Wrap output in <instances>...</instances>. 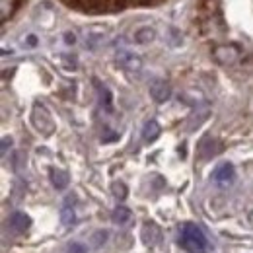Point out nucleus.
Segmentation results:
<instances>
[{"label":"nucleus","mask_w":253,"mask_h":253,"mask_svg":"<svg viewBox=\"0 0 253 253\" xmlns=\"http://www.w3.org/2000/svg\"><path fill=\"white\" fill-rule=\"evenodd\" d=\"M111 189L115 193V197H119V199H125L126 197V187H125V183H121V181H115Z\"/></svg>","instance_id":"15"},{"label":"nucleus","mask_w":253,"mask_h":253,"mask_svg":"<svg viewBox=\"0 0 253 253\" xmlns=\"http://www.w3.org/2000/svg\"><path fill=\"white\" fill-rule=\"evenodd\" d=\"M64 39H66V43H68V45H72V43L76 41V37H74V33H66V35H64Z\"/></svg>","instance_id":"17"},{"label":"nucleus","mask_w":253,"mask_h":253,"mask_svg":"<svg viewBox=\"0 0 253 253\" xmlns=\"http://www.w3.org/2000/svg\"><path fill=\"white\" fill-rule=\"evenodd\" d=\"M234 177H236V171H234V168H232L230 164H224V166H220V168L214 171V179H216L218 183H232Z\"/></svg>","instance_id":"7"},{"label":"nucleus","mask_w":253,"mask_h":253,"mask_svg":"<svg viewBox=\"0 0 253 253\" xmlns=\"http://www.w3.org/2000/svg\"><path fill=\"white\" fill-rule=\"evenodd\" d=\"M30 216L26 214V212H22V211H18V212H14L12 216H10V226L16 230V232H26L28 228H30Z\"/></svg>","instance_id":"6"},{"label":"nucleus","mask_w":253,"mask_h":253,"mask_svg":"<svg viewBox=\"0 0 253 253\" xmlns=\"http://www.w3.org/2000/svg\"><path fill=\"white\" fill-rule=\"evenodd\" d=\"M32 121H33V125H35V128L41 130L43 134H51V132L55 130V123H53L51 115H49L47 109L41 107V105H35V107H33Z\"/></svg>","instance_id":"2"},{"label":"nucleus","mask_w":253,"mask_h":253,"mask_svg":"<svg viewBox=\"0 0 253 253\" xmlns=\"http://www.w3.org/2000/svg\"><path fill=\"white\" fill-rule=\"evenodd\" d=\"M61 218H63L64 224H72V222L76 220V216H74V211H72L70 207H64L63 212H61Z\"/></svg>","instance_id":"14"},{"label":"nucleus","mask_w":253,"mask_h":253,"mask_svg":"<svg viewBox=\"0 0 253 253\" xmlns=\"http://www.w3.org/2000/svg\"><path fill=\"white\" fill-rule=\"evenodd\" d=\"M128 218H130V211L126 207H117L113 211V222L115 224H125Z\"/></svg>","instance_id":"11"},{"label":"nucleus","mask_w":253,"mask_h":253,"mask_svg":"<svg viewBox=\"0 0 253 253\" xmlns=\"http://www.w3.org/2000/svg\"><path fill=\"white\" fill-rule=\"evenodd\" d=\"M28 43H30V45H35V43H37V39H35V35H30V37H28Z\"/></svg>","instance_id":"19"},{"label":"nucleus","mask_w":253,"mask_h":253,"mask_svg":"<svg viewBox=\"0 0 253 253\" xmlns=\"http://www.w3.org/2000/svg\"><path fill=\"white\" fill-rule=\"evenodd\" d=\"M8 144H12V140H8V138H4V140H2V152H6V148H8Z\"/></svg>","instance_id":"18"},{"label":"nucleus","mask_w":253,"mask_h":253,"mask_svg":"<svg viewBox=\"0 0 253 253\" xmlns=\"http://www.w3.org/2000/svg\"><path fill=\"white\" fill-rule=\"evenodd\" d=\"M160 136V125L152 119V121H148L144 128H142V138L146 140V142H152V140H156Z\"/></svg>","instance_id":"8"},{"label":"nucleus","mask_w":253,"mask_h":253,"mask_svg":"<svg viewBox=\"0 0 253 253\" xmlns=\"http://www.w3.org/2000/svg\"><path fill=\"white\" fill-rule=\"evenodd\" d=\"M154 30L152 28H140L138 32L134 33V41L136 43H148V41H152L154 39Z\"/></svg>","instance_id":"10"},{"label":"nucleus","mask_w":253,"mask_h":253,"mask_svg":"<svg viewBox=\"0 0 253 253\" xmlns=\"http://www.w3.org/2000/svg\"><path fill=\"white\" fill-rule=\"evenodd\" d=\"M119 63L126 66V68H140V59H136L134 55H128V53H123L121 57H119Z\"/></svg>","instance_id":"12"},{"label":"nucleus","mask_w":253,"mask_h":253,"mask_svg":"<svg viewBox=\"0 0 253 253\" xmlns=\"http://www.w3.org/2000/svg\"><path fill=\"white\" fill-rule=\"evenodd\" d=\"M142 240H144V244H148V246H156V244H160L162 234H160V228L154 224V222L144 224V230H142Z\"/></svg>","instance_id":"5"},{"label":"nucleus","mask_w":253,"mask_h":253,"mask_svg":"<svg viewBox=\"0 0 253 253\" xmlns=\"http://www.w3.org/2000/svg\"><path fill=\"white\" fill-rule=\"evenodd\" d=\"M150 95H152V99H154L156 103H164L166 99H169V95H171V88H169V84H168V82H164V80H156V82L150 86Z\"/></svg>","instance_id":"3"},{"label":"nucleus","mask_w":253,"mask_h":253,"mask_svg":"<svg viewBox=\"0 0 253 253\" xmlns=\"http://www.w3.org/2000/svg\"><path fill=\"white\" fill-rule=\"evenodd\" d=\"M51 181L57 189H66L68 185V173L63 169H51Z\"/></svg>","instance_id":"9"},{"label":"nucleus","mask_w":253,"mask_h":253,"mask_svg":"<svg viewBox=\"0 0 253 253\" xmlns=\"http://www.w3.org/2000/svg\"><path fill=\"white\" fill-rule=\"evenodd\" d=\"M70 253H86V250H84L80 244H72V246H70Z\"/></svg>","instance_id":"16"},{"label":"nucleus","mask_w":253,"mask_h":253,"mask_svg":"<svg viewBox=\"0 0 253 253\" xmlns=\"http://www.w3.org/2000/svg\"><path fill=\"white\" fill-rule=\"evenodd\" d=\"M95 84H97V82H95ZM97 90H99L101 103L105 105V109H107V111H111V94H109V90H107V88H103V86H99V84H97Z\"/></svg>","instance_id":"13"},{"label":"nucleus","mask_w":253,"mask_h":253,"mask_svg":"<svg viewBox=\"0 0 253 253\" xmlns=\"http://www.w3.org/2000/svg\"><path fill=\"white\" fill-rule=\"evenodd\" d=\"M179 244L189 253H209V244H207L203 230L191 222L179 228Z\"/></svg>","instance_id":"1"},{"label":"nucleus","mask_w":253,"mask_h":253,"mask_svg":"<svg viewBox=\"0 0 253 253\" xmlns=\"http://www.w3.org/2000/svg\"><path fill=\"white\" fill-rule=\"evenodd\" d=\"M218 152H220V144H218L214 138L207 136V138L201 140V144H199V156H201L203 160L212 158V156L218 154Z\"/></svg>","instance_id":"4"}]
</instances>
